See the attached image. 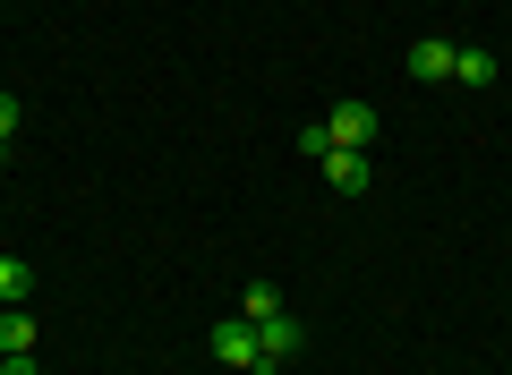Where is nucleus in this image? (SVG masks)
Wrapping results in <instances>:
<instances>
[{"label":"nucleus","instance_id":"nucleus-6","mask_svg":"<svg viewBox=\"0 0 512 375\" xmlns=\"http://www.w3.org/2000/svg\"><path fill=\"white\" fill-rule=\"evenodd\" d=\"M453 77H461V86H495V77H504V60H495V52H470V43H461Z\"/></svg>","mask_w":512,"mask_h":375},{"label":"nucleus","instance_id":"nucleus-3","mask_svg":"<svg viewBox=\"0 0 512 375\" xmlns=\"http://www.w3.org/2000/svg\"><path fill=\"white\" fill-rule=\"evenodd\" d=\"M325 128H333V145H359V154H367V145H376V103H333L325 111Z\"/></svg>","mask_w":512,"mask_h":375},{"label":"nucleus","instance_id":"nucleus-8","mask_svg":"<svg viewBox=\"0 0 512 375\" xmlns=\"http://www.w3.org/2000/svg\"><path fill=\"white\" fill-rule=\"evenodd\" d=\"M26 290H35V273L18 256H0V307H26Z\"/></svg>","mask_w":512,"mask_h":375},{"label":"nucleus","instance_id":"nucleus-5","mask_svg":"<svg viewBox=\"0 0 512 375\" xmlns=\"http://www.w3.org/2000/svg\"><path fill=\"white\" fill-rule=\"evenodd\" d=\"M325 179L342 188V197H359V188H367V154H359V145H333V154H325Z\"/></svg>","mask_w":512,"mask_h":375},{"label":"nucleus","instance_id":"nucleus-7","mask_svg":"<svg viewBox=\"0 0 512 375\" xmlns=\"http://www.w3.org/2000/svg\"><path fill=\"white\" fill-rule=\"evenodd\" d=\"M0 350H35V316L26 307H0Z\"/></svg>","mask_w":512,"mask_h":375},{"label":"nucleus","instance_id":"nucleus-4","mask_svg":"<svg viewBox=\"0 0 512 375\" xmlns=\"http://www.w3.org/2000/svg\"><path fill=\"white\" fill-rule=\"evenodd\" d=\"M256 341H265V367H282V358L299 350V316H291V307H282V316H265V324H256Z\"/></svg>","mask_w":512,"mask_h":375},{"label":"nucleus","instance_id":"nucleus-11","mask_svg":"<svg viewBox=\"0 0 512 375\" xmlns=\"http://www.w3.org/2000/svg\"><path fill=\"white\" fill-rule=\"evenodd\" d=\"M0 375H43V367H35V350H0Z\"/></svg>","mask_w":512,"mask_h":375},{"label":"nucleus","instance_id":"nucleus-9","mask_svg":"<svg viewBox=\"0 0 512 375\" xmlns=\"http://www.w3.org/2000/svg\"><path fill=\"white\" fill-rule=\"evenodd\" d=\"M239 316H248V324L282 316V290H274V282H248V299H239Z\"/></svg>","mask_w":512,"mask_h":375},{"label":"nucleus","instance_id":"nucleus-12","mask_svg":"<svg viewBox=\"0 0 512 375\" xmlns=\"http://www.w3.org/2000/svg\"><path fill=\"white\" fill-rule=\"evenodd\" d=\"M9 128H18V94H0V145H9Z\"/></svg>","mask_w":512,"mask_h":375},{"label":"nucleus","instance_id":"nucleus-1","mask_svg":"<svg viewBox=\"0 0 512 375\" xmlns=\"http://www.w3.org/2000/svg\"><path fill=\"white\" fill-rule=\"evenodd\" d=\"M205 350H214L222 367H239V375H274V367H265V341H256V324H248V316L214 324V333H205Z\"/></svg>","mask_w":512,"mask_h":375},{"label":"nucleus","instance_id":"nucleus-2","mask_svg":"<svg viewBox=\"0 0 512 375\" xmlns=\"http://www.w3.org/2000/svg\"><path fill=\"white\" fill-rule=\"evenodd\" d=\"M453 60H461L453 35H419V43H410V77H419V86H444V77H453Z\"/></svg>","mask_w":512,"mask_h":375},{"label":"nucleus","instance_id":"nucleus-10","mask_svg":"<svg viewBox=\"0 0 512 375\" xmlns=\"http://www.w3.org/2000/svg\"><path fill=\"white\" fill-rule=\"evenodd\" d=\"M299 154L325 162V154H333V128H325V120H308V128H299Z\"/></svg>","mask_w":512,"mask_h":375}]
</instances>
